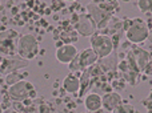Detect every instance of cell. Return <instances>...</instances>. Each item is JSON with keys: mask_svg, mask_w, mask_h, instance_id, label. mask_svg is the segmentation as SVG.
Masks as SVG:
<instances>
[{"mask_svg": "<svg viewBox=\"0 0 152 113\" xmlns=\"http://www.w3.org/2000/svg\"><path fill=\"white\" fill-rule=\"evenodd\" d=\"M37 52H39V43H37L36 37L32 35H24L19 39L18 41V53L20 57L26 59V60H31V59L36 57Z\"/></svg>", "mask_w": 152, "mask_h": 113, "instance_id": "obj_1", "label": "cell"}, {"mask_svg": "<svg viewBox=\"0 0 152 113\" xmlns=\"http://www.w3.org/2000/svg\"><path fill=\"white\" fill-rule=\"evenodd\" d=\"M148 35H150V31H148L147 24L140 19H134L126 31V37L131 43H135V44L147 40Z\"/></svg>", "mask_w": 152, "mask_h": 113, "instance_id": "obj_2", "label": "cell"}, {"mask_svg": "<svg viewBox=\"0 0 152 113\" xmlns=\"http://www.w3.org/2000/svg\"><path fill=\"white\" fill-rule=\"evenodd\" d=\"M97 55L95 53V51L92 48L89 49H83L80 53H77V56L74 59V60L69 63V69L71 72H80L87 69L88 67L94 65L97 61Z\"/></svg>", "mask_w": 152, "mask_h": 113, "instance_id": "obj_3", "label": "cell"}, {"mask_svg": "<svg viewBox=\"0 0 152 113\" xmlns=\"http://www.w3.org/2000/svg\"><path fill=\"white\" fill-rule=\"evenodd\" d=\"M8 93H10L11 99H13L16 101H23V100L32 99L36 96L35 87L29 81H27V80H21V81L11 85Z\"/></svg>", "mask_w": 152, "mask_h": 113, "instance_id": "obj_4", "label": "cell"}, {"mask_svg": "<svg viewBox=\"0 0 152 113\" xmlns=\"http://www.w3.org/2000/svg\"><path fill=\"white\" fill-rule=\"evenodd\" d=\"M91 47L97 55V57H107L113 51V41L107 35H92Z\"/></svg>", "mask_w": 152, "mask_h": 113, "instance_id": "obj_5", "label": "cell"}, {"mask_svg": "<svg viewBox=\"0 0 152 113\" xmlns=\"http://www.w3.org/2000/svg\"><path fill=\"white\" fill-rule=\"evenodd\" d=\"M87 9H88V15L91 16L92 20L95 21V24H96L97 28L103 29L108 25L112 12H110L105 7H103L102 4H99V3H97V4L91 3V4H88Z\"/></svg>", "mask_w": 152, "mask_h": 113, "instance_id": "obj_6", "label": "cell"}, {"mask_svg": "<svg viewBox=\"0 0 152 113\" xmlns=\"http://www.w3.org/2000/svg\"><path fill=\"white\" fill-rule=\"evenodd\" d=\"M97 27L89 15H80L76 21V31L81 36H92L95 35Z\"/></svg>", "mask_w": 152, "mask_h": 113, "instance_id": "obj_7", "label": "cell"}, {"mask_svg": "<svg viewBox=\"0 0 152 113\" xmlns=\"http://www.w3.org/2000/svg\"><path fill=\"white\" fill-rule=\"evenodd\" d=\"M77 48L74 44H63L56 49V59L59 63L69 64L77 56Z\"/></svg>", "mask_w": 152, "mask_h": 113, "instance_id": "obj_8", "label": "cell"}, {"mask_svg": "<svg viewBox=\"0 0 152 113\" xmlns=\"http://www.w3.org/2000/svg\"><path fill=\"white\" fill-rule=\"evenodd\" d=\"M27 65H28V60L20 57V56H19V57L15 56V57H10V59L3 60V65H1L0 71H1L3 73L8 75V73H11V72H15L21 68H26Z\"/></svg>", "mask_w": 152, "mask_h": 113, "instance_id": "obj_9", "label": "cell"}, {"mask_svg": "<svg viewBox=\"0 0 152 113\" xmlns=\"http://www.w3.org/2000/svg\"><path fill=\"white\" fill-rule=\"evenodd\" d=\"M102 100H103V108H104L105 111H113V109H116L123 103L121 96L116 92L107 93V95H104L102 97Z\"/></svg>", "mask_w": 152, "mask_h": 113, "instance_id": "obj_10", "label": "cell"}, {"mask_svg": "<svg viewBox=\"0 0 152 113\" xmlns=\"http://www.w3.org/2000/svg\"><path fill=\"white\" fill-rule=\"evenodd\" d=\"M84 106L89 112H97L103 106V100L97 93H89L84 99Z\"/></svg>", "mask_w": 152, "mask_h": 113, "instance_id": "obj_11", "label": "cell"}, {"mask_svg": "<svg viewBox=\"0 0 152 113\" xmlns=\"http://www.w3.org/2000/svg\"><path fill=\"white\" fill-rule=\"evenodd\" d=\"M63 88L66 89V92L68 93H76L80 89V79L76 75L69 73L68 76H66V79L63 80Z\"/></svg>", "mask_w": 152, "mask_h": 113, "instance_id": "obj_12", "label": "cell"}, {"mask_svg": "<svg viewBox=\"0 0 152 113\" xmlns=\"http://www.w3.org/2000/svg\"><path fill=\"white\" fill-rule=\"evenodd\" d=\"M23 75L20 73L19 71H15V72H11V73H8L7 75V77H5V83H7L8 85H13V84H16V83H19V81H21L23 80Z\"/></svg>", "mask_w": 152, "mask_h": 113, "instance_id": "obj_13", "label": "cell"}, {"mask_svg": "<svg viewBox=\"0 0 152 113\" xmlns=\"http://www.w3.org/2000/svg\"><path fill=\"white\" fill-rule=\"evenodd\" d=\"M60 39L64 41V44H74L76 40H77V35H76L75 31H67L61 33Z\"/></svg>", "mask_w": 152, "mask_h": 113, "instance_id": "obj_14", "label": "cell"}, {"mask_svg": "<svg viewBox=\"0 0 152 113\" xmlns=\"http://www.w3.org/2000/svg\"><path fill=\"white\" fill-rule=\"evenodd\" d=\"M137 8H139L142 12H151L152 0H137Z\"/></svg>", "mask_w": 152, "mask_h": 113, "instance_id": "obj_15", "label": "cell"}, {"mask_svg": "<svg viewBox=\"0 0 152 113\" xmlns=\"http://www.w3.org/2000/svg\"><path fill=\"white\" fill-rule=\"evenodd\" d=\"M103 7H105L110 12H113L119 8V1L118 0H103Z\"/></svg>", "mask_w": 152, "mask_h": 113, "instance_id": "obj_16", "label": "cell"}, {"mask_svg": "<svg viewBox=\"0 0 152 113\" xmlns=\"http://www.w3.org/2000/svg\"><path fill=\"white\" fill-rule=\"evenodd\" d=\"M112 112L113 113H134V108H132V105H128V104L121 103L120 105H119L116 109H113Z\"/></svg>", "mask_w": 152, "mask_h": 113, "instance_id": "obj_17", "label": "cell"}, {"mask_svg": "<svg viewBox=\"0 0 152 113\" xmlns=\"http://www.w3.org/2000/svg\"><path fill=\"white\" fill-rule=\"evenodd\" d=\"M144 71H145V73H147V75H152V61H150V63L145 65Z\"/></svg>", "mask_w": 152, "mask_h": 113, "instance_id": "obj_18", "label": "cell"}, {"mask_svg": "<svg viewBox=\"0 0 152 113\" xmlns=\"http://www.w3.org/2000/svg\"><path fill=\"white\" fill-rule=\"evenodd\" d=\"M1 65H3V59H0V69H1Z\"/></svg>", "mask_w": 152, "mask_h": 113, "instance_id": "obj_19", "label": "cell"}, {"mask_svg": "<svg viewBox=\"0 0 152 113\" xmlns=\"http://www.w3.org/2000/svg\"><path fill=\"white\" fill-rule=\"evenodd\" d=\"M0 113H3V108H1V105H0Z\"/></svg>", "mask_w": 152, "mask_h": 113, "instance_id": "obj_20", "label": "cell"}, {"mask_svg": "<svg viewBox=\"0 0 152 113\" xmlns=\"http://www.w3.org/2000/svg\"><path fill=\"white\" fill-rule=\"evenodd\" d=\"M66 1H75V0H66Z\"/></svg>", "mask_w": 152, "mask_h": 113, "instance_id": "obj_21", "label": "cell"}, {"mask_svg": "<svg viewBox=\"0 0 152 113\" xmlns=\"http://www.w3.org/2000/svg\"><path fill=\"white\" fill-rule=\"evenodd\" d=\"M150 100H152V95H151V96H150Z\"/></svg>", "mask_w": 152, "mask_h": 113, "instance_id": "obj_22", "label": "cell"}]
</instances>
